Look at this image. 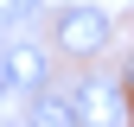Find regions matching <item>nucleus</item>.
Wrapping results in <instances>:
<instances>
[{"mask_svg":"<svg viewBox=\"0 0 134 127\" xmlns=\"http://www.w3.org/2000/svg\"><path fill=\"white\" fill-rule=\"evenodd\" d=\"M128 83H134V63H128Z\"/></svg>","mask_w":134,"mask_h":127,"instance_id":"obj_6","label":"nucleus"},{"mask_svg":"<svg viewBox=\"0 0 134 127\" xmlns=\"http://www.w3.org/2000/svg\"><path fill=\"white\" fill-rule=\"evenodd\" d=\"M38 121H77V95H38Z\"/></svg>","mask_w":134,"mask_h":127,"instance_id":"obj_5","label":"nucleus"},{"mask_svg":"<svg viewBox=\"0 0 134 127\" xmlns=\"http://www.w3.org/2000/svg\"><path fill=\"white\" fill-rule=\"evenodd\" d=\"M109 45V13L102 7H64L58 13V51L64 57H96Z\"/></svg>","mask_w":134,"mask_h":127,"instance_id":"obj_1","label":"nucleus"},{"mask_svg":"<svg viewBox=\"0 0 134 127\" xmlns=\"http://www.w3.org/2000/svg\"><path fill=\"white\" fill-rule=\"evenodd\" d=\"M38 19V0H0V32H19Z\"/></svg>","mask_w":134,"mask_h":127,"instance_id":"obj_4","label":"nucleus"},{"mask_svg":"<svg viewBox=\"0 0 134 127\" xmlns=\"http://www.w3.org/2000/svg\"><path fill=\"white\" fill-rule=\"evenodd\" d=\"M77 121H109V127H121V121H134V108H128V95L115 89V83H83V89H77Z\"/></svg>","mask_w":134,"mask_h":127,"instance_id":"obj_2","label":"nucleus"},{"mask_svg":"<svg viewBox=\"0 0 134 127\" xmlns=\"http://www.w3.org/2000/svg\"><path fill=\"white\" fill-rule=\"evenodd\" d=\"M38 83H45V51H32V45L0 51V95L7 89H38Z\"/></svg>","mask_w":134,"mask_h":127,"instance_id":"obj_3","label":"nucleus"}]
</instances>
